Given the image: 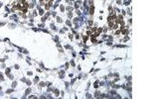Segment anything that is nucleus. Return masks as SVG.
<instances>
[{"label":"nucleus","instance_id":"obj_1","mask_svg":"<svg viewBox=\"0 0 149 99\" xmlns=\"http://www.w3.org/2000/svg\"><path fill=\"white\" fill-rule=\"evenodd\" d=\"M42 1H45V0H42ZM49 1H52V0H49Z\"/></svg>","mask_w":149,"mask_h":99}]
</instances>
